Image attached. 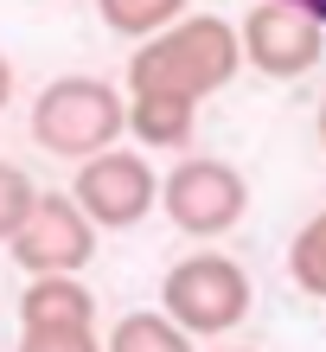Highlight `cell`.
Instances as JSON below:
<instances>
[{"mask_svg":"<svg viewBox=\"0 0 326 352\" xmlns=\"http://www.w3.org/2000/svg\"><path fill=\"white\" fill-rule=\"evenodd\" d=\"M243 45L237 26H224L218 13H186L167 32L141 38L128 58V90L141 96H179V102H205L237 77Z\"/></svg>","mask_w":326,"mask_h":352,"instance_id":"6da1fadb","label":"cell"},{"mask_svg":"<svg viewBox=\"0 0 326 352\" xmlns=\"http://www.w3.org/2000/svg\"><path fill=\"white\" fill-rule=\"evenodd\" d=\"M121 129H128V96H115L103 77H58L32 102V141L58 160L109 154Z\"/></svg>","mask_w":326,"mask_h":352,"instance_id":"7a4b0ae2","label":"cell"},{"mask_svg":"<svg viewBox=\"0 0 326 352\" xmlns=\"http://www.w3.org/2000/svg\"><path fill=\"white\" fill-rule=\"evenodd\" d=\"M160 314H173L186 333H231L250 314V276L218 250H192L160 282Z\"/></svg>","mask_w":326,"mask_h":352,"instance_id":"3957f363","label":"cell"},{"mask_svg":"<svg viewBox=\"0 0 326 352\" xmlns=\"http://www.w3.org/2000/svg\"><path fill=\"white\" fill-rule=\"evenodd\" d=\"M160 205H167V218L186 237L205 243V237H224V231L243 224V212H250V186H243V173L231 167V160L192 154V160H179V167L167 173Z\"/></svg>","mask_w":326,"mask_h":352,"instance_id":"277c9868","label":"cell"},{"mask_svg":"<svg viewBox=\"0 0 326 352\" xmlns=\"http://www.w3.org/2000/svg\"><path fill=\"white\" fill-rule=\"evenodd\" d=\"M71 199L84 205V218L96 224V231H135V224L160 205V179H154V167H148L141 154L109 148V154L77 160Z\"/></svg>","mask_w":326,"mask_h":352,"instance_id":"5b68a950","label":"cell"},{"mask_svg":"<svg viewBox=\"0 0 326 352\" xmlns=\"http://www.w3.org/2000/svg\"><path fill=\"white\" fill-rule=\"evenodd\" d=\"M7 250H13V263L26 269V276H77V269L96 256V224L84 218V205H77V199L38 192Z\"/></svg>","mask_w":326,"mask_h":352,"instance_id":"8992f818","label":"cell"},{"mask_svg":"<svg viewBox=\"0 0 326 352\" xmlns=\"http://www.w3.org/2000/svg\"><path fill=\"white\" fill-rule=\"evenodd\" d=\"M237 45H243V65H256L262 77H307L326 52V26L301 7H281V0H256L250 19L237 26Z\"/></svg>","mask_w":326,"mask_h":352,"instance_id":"52a82bcc","label":"cell"},{"mask_svg":"<svg viewBox=\"0 0 326 352\" xmlns=\"http://www.w3.org/2000/svg\"><path fill=\"white\" fill-rule=\"evenodd\" d=\"M19 327H96V295L77 276H32L19 295Z\"/></svg>","mask_w":326,"mask_h":352,"instance_id":"ba28073f","label":"cell"},{"mask_svg":"<svg viewBox=\"0 0 326 352\" xmlns=\"http://www.w3.org/2000/svg\"><path fill=\"white\" fill-rule=\"evenodd\" d=\"M192 122H198V102L128 90V135L141 141V148H186V141H192Z\"/></svg>","mask_w":326,"mask_h":352,"instance_id":"9c48e42d","label":"cell"},{"mask_svg":"<svg viewBox=\"0 0 326 352\" xmlns=\"http://www.w3.org/2000/svg\"><path fill=\"white\" fill-rule=\"evenodd\" d=\"M103 352H192V333L173 314L141 307V314H121L115 320V333L103 340Z\"/></svg>","mask_w":326,"mask_h":352,"instance_id":"30bf717a","label":"cell"},{"mask_svg":"<svg viewBox=\"0 0 326 352\" xmlns=\"http://www.w3.org/2000/svg\"><path fill=\"white\" fill-rule=\"evenodd\" d=\"M96 13H103V26L121 32V38H154L167 32L173 19H186V0H96Z\"/></svg>","mask_w":326,"mask_h":352,"instance_id":"8fae6325","label":"cell"},{"mask_svg":"<svg viewBox=\"0 0 326 352\" xmlns=\"http://www.w3.org/2000/svg\"><path fill=\"white\" fill-rule=\"evenodd\" d=\"M288 276H294L301 295L326 301V212H314L294 231V243H288Z\"/></svg>","mask_w":326,"mask_h":352,"instance_id":"7c38bea8","label":"cell"},{"mask_svg":"<svg viewBox=\"0 0 326 352\" xmlns=\"http://www.w3.org/2000/svg\"><path fill=\"white\" fill-rule=\"evenodd\" d=\"M32 199H38L32 173L13 167V160H0V243H13V231H19L26 212H32Z\"/></svg>","mask_w":326,"mask_h":352,"instance_id":"4fadbf2b","label":"cell"},{"mask_svg":"<svg viewBox=\"0 0 326 352\" xmlns=\"http://www.w3.org/2000/svg\"><path fill=\"white\" fill-rule=\"evenodd\" d=\"M19 352H103L96 327H26Z\"/></svg>","mask_w":326,"mask_h":352,"instance_id":"5bb4252c","label":"cell"},{"mask_svg":"<svg viewBox=\"0 0 326 352\" xmlns=\"http://www.w3.org/2000/svg\"><path fill=\"white\" fill-rule=\"evenodd\" d=\"M281 7H301V13H314L320 26H326V0H281Z\"/></svg>","mask_w":326,"mask_h":352,"instance_id":"9a60e30c","label":"cell"},{"mask_svg":"<svg viewBox=\"0 0 326 352\" xmlns=\"http://www.w3.org/2000/svg\"><path fill=\"white\" fill-rule=\"evenodd\" d=\"M7 96H13V65L0 58V109H7Z\"/></svg>","mask_w":326,"mask_h":352,"instance_id":"2e32d148","label":"cell"},{"mask_svg":"<svg viewBox=\"0 0 326 352\" xmlns=\"http://www.w3.org/2000/svg\"><path fill=\"white\" fill-rule=\"evenodd\" d=\"M320 148H326V96H320Z\"/></svg>","mask_w":326,"mask_h":352,"instance_id":"e0dca14e","label":"cell"},{"mask_svg":"<svg viewBox=\"0 0 326 352\" xmlns=\"http://www.w3.org/2000/svg\"><path fill=\"white\" fill-rule=\"evenodd\" d=\"M231 352H243V346H231Z\"/></svg>","mask_w":326,"mask_h":352,"instance_id":"ac0fdd59","label":"cell"}]
</instances>
